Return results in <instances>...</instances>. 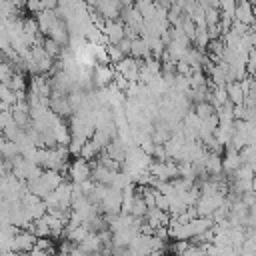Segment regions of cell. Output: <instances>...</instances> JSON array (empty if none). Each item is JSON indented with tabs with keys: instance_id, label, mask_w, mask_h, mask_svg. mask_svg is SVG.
Masks as SVG:
<instances>
[{
	"instance_id": "6da1fadb",
	"label": "cell",
	"mask_w": 256,
	"mask_h": 256,
	"mask_svg": "<svg viewBox=\"0 0 256 256\" xmlns=\"http://www.w3.org/2000/svg\"><path fill=\"white\" fill-rule=\"evenodd\" d=\"M68 176H70V184H82L86 180H90V162L82 160V158H76L68 164Z\"/></svg>"
},
{
	"instance_id": "7a4b0ae2",
	"label": "cell",
	"mask_w": 256,
	"mask_h": 256,
	"mask_svg": "<svg viewBox=\"0 0 256 256\" xmlns=\"http://www.w3.org/2000/svg\"><path fill=\"white\" fill-rule=\"evenodd\" d=\"M92 80L96 88H108L114 80V68L110 64H96V68L92 70Z\"/></svg>"
},
{
	"instance_id": "3957f363",
	"label": "cell",
	"mask_w": 256,
	"mask_h": 256,
	"mask_svg": "<svg viewBox=\"0 0 256 256\" xmlns=\"http://www.w3.org/2000/svg\"><path fill=\"white\" fill-rule=\"evenodd\" d=\"M34 242H36V238L28 230H18L16 236L12 238V250L16 254H28L34 248Z\"/></svg>"
},
{
	"instance_id": "277c9868",
	"label": "cell",
	"mask_w": 256,
	"mask_h": 256,
	"mask_svg": "<svg viewBox=\"0 0 256 256\" xmlns=\"http://www.w3.org/2000/svg\"><path fill=\"white\" fill-rule=\"evenodd\" d=\"M130 58H134V60H142V58L146 60V58H150L148 42L142 40V38H134L130 42Z\"/></svg>"
},
{
	"instance_id": "5b68a950",
	"label": "cell",
	"mask_w": 256,
	"mask_h": 256,
	"mask_svg": "<svg viewBox=\"0 0 256 256\" xmlns=\"http://www.w3.org/2000/svg\"><path fill=\"white\" fill-rule=\"evenodd\" d=\"M240 166H242L240 154H238L236 150L228 148V150H226V156H224V160H222V170H226V172L234 174V172H236V170H238Z\"/></svg>"
},
{
	"instance_id": "8992f818",
	"label": "cell",
	"mask_w": 256,
	"mask_h": 256,
	"mask_svg": "<svg viewBox=\"0 0 256 256\" xmlns=\"http://www.w3.org/2000/svg\"><path fill=\"white\" fill-rule=\"evenodd\" d=\"M102 150L92 142V140H86L84 144H82V148H80V154H78V158H82V160H94L98 154H100Z\"/></svg>"
}]
</instances>
